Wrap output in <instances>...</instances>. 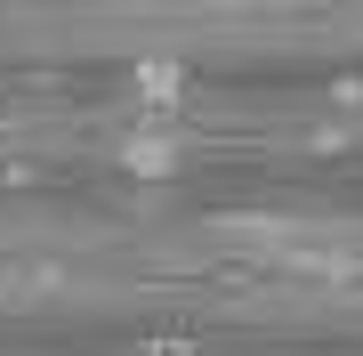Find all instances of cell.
Returning <instances> with one entry per match:
<instances>
[{
  "label": "cell",
  "instance_id": "1",
  "mask_svg": "<svg viewBox=\"0 0 363 356\" xmlns=\"http://www.w3.org/2000/svg\"><path fill=\"white\" fill-rule=\"evenodd\" d=\"M186 146V73L178 65H138L130 73V171H178Z\"/></svg>",
  "mask_w": 363,
  "mask_h": 356
},
{
  "label": "cell",
  "instance_id": "2",
  "mask_svg": "<svg viewBox=\"0 0 363 356\" xmlns=\"http://www.w3.org/2000/svg\"><path fill=\"white\" fill-rule=\"evenodd\" d=\"M145 356H194V348H186V340H154V348H145Z\"/></svg>",
  "mask_w": 363,
  "mask_h": 356
}]
</instances>
